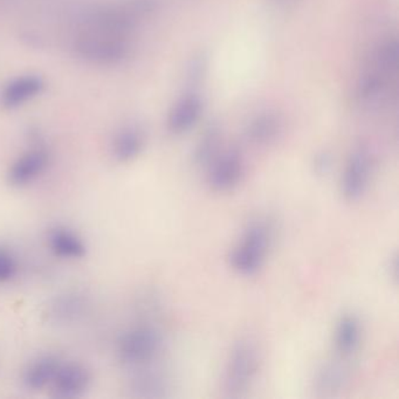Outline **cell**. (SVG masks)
Wrapping results in <instances>:
<instances>
[{"label": "cell", "mask_w": 399, "mask_h": 399, "mask_svg": "<svg viewBox=\"0 0 399 399\" xmlns=\"http://www.w3.org/2000/svg\"><path fill=\"white\" fill-rule=\"evenodd\" d=\"M207 68V60L203 54L195 56L187 67V79L192 83H198L203 79Z\"/></svg>", "instance_id": "23"}, {"label": "cell", "mask_w": 399, "mask_h": 399, "mask_svg": "<svg viewBox=\"0 0 399 399\" xmlns=\"http://www.w3.org/2000/svg\"><path fill=\"white\" fill-rule=\"evenodd\" d=\"M144 145V131L138 125H125L118 129L113 138V157L121 163H128L141 155Z\"/></svg>", "instance_id": "12"}, {"label": "cell", "mask_w": 399, "mask_h": 399, "mask_svg": "<svg viewBox=\"0 0 399 399\" xmlns=\"http://www.w3.org/2000/svg\"><path fill=\"white\" fill-rule=\"evenodd\" d=\"M46 89V80L36 73L11 78L0 88V108L14 112L39 98Z\"/></svg>", "instance_id": "6"}, {"label": "cell", "mask_w": 399, "mask_h": 399, "mask_svg": "<svg viewBox=\"0 0 399 399\" xmlns=\"http://www.w3.org/2000/svg\"><path fill=\"white\" fill-rule=\"evenodd\" d=\"M72 49L78 59L98 67L122 65L131 56L128 38L92 31L80 30L73 40Z\"/></svg>", "instance_id": "2"}, {"label": "cell", "mask_w": 399, "mask_h": 399, "mask_svg": "<svg viewBox=\"0 0 399 399\" xmlns=\"http://www.w3.org/2000/svg\"><path fill=\"white\" fill-rule=\"evenodd\" d=\"M313 170L318 176H326L333 167V157L327 151H320L313 158Z\"/></svg>", "instance_id": "24"}, {"label": "cell", "mask_w": 399, "mask_h": 399, "mask_svg": "<svg viewBox=\"0 0 399 399\" xmlns=\"http://www.w3.org/2000/svg\"><path fill=\"white\" fill-rule=\"evenodd\" d=\"M48 245L52 252L60 258L80 259L86 254L85 242L79 234L63 226L51 229Z\"/></svg>", "instance_id": "16"}, {"label": "cell", "mask_w": 399, "mask_h": 399, "mask_svg": "<svg viewBox=\"0 0 399 399\" xmlns=\"http://www.w3.org/2000/svg\"><path fill=\"white\" fill-rule=\"evenodd\" d=\"M220 141H222V131L217 125L207 127L197 143L193 150V163L197 167H205L211 164L214 158L218 156Z\"/></svg>", "instance_id": "18"}, {"label": "cell", "mask_w": 399, "mask_h": 399, "mask_svg": "<svg viewBox=\"0 0 399 399\" xmlns=\"http://www.w3.org/2000/svg\"><path fill=\"white\" fill-rule=\"evenodd\" d=\"M375 65L378 67L377 72L391 74L397 71L398 66V43L397 40H389L380 45L375 54Z\"/></svg>", "instance_id": "20"}, {"label": "cell", "mask_w": 399, "mask_h": 399, "mask_svg": "<svg viewBox=\"0 0 399 399\" xmlns=\"http://www.w3.org/2000/svg\"><path fill=\"white\" fill-rule=\"evenodd\" d=\"M61 362L59 358L52 355L38 357L28 363L23 373V384L27 389L41 390L51 386Z\"/></svg>", "instance_id": "15"}, {"label": "cell", "mask_w": 399, "mask_h": 399, "mask_svg": "<svg viewBox=\"0 0 399 399\" xmlns=\"http://www.w3.org/2000/svg\"><path fill=\"white\" fill-rule=\"evenodd\" d=\"M275 224L269 217H256L246 226L239 244L233 249L229 262L239 274L249 276L261 269L271 244L274 242Z\"/></svg>", "instance_id": "1"}, {"label": "cell", "mask_w": 399, "mask_h": 399, "mask_svg": "<svg viewBox=\"0 0 399 399\" xmlns=\"http://www.w3.org/2000/svg\"><path fill=\"white\" fill-rule=\"evenodd\" d=\"M207 183L213 191L227 192L242 182L245 165L242 154L237 149H229L217 156L209 164Z\"/></svg>", "instance_id": "8"}, {"label": "cell", "mask_w": 399, "mask_h": 399, "mask_svg": "<svg viewBox=\"0 0 399 399\" xmlns=\"http://www.w3.org/2000/svg\"><path fill=\"white\" fill-rule=\"evenodd\" d=\"M163 333L156 326L142 323L125 331L118 342L122 363L133 369L154 363L163 349Z\"/></svg>", "instance_id": "4"}, {"label": "cell", "mask_w": 399, "mask_h": 399, "mask_svg": "<svg viewBox=\"0 0 399 399\" xmlns=\"http://www.w3.org/2000/svg\"><path fill=\"white\" fill-rule=\"evenodd\" d=\"M259 351L256 343L249 338H242L233 346L229 353L223 377V391L226 397L238 398L245 395L259 371Z\"/></svg>", "instance_id": "3"}, {"label": "cell", "mask_w": 399, "mask_h": 399, "mask_svg": "<svg viewBox=\"0 0 399 399\" xmlns=\"http://www.w3.org/2000/svg\"><path fill=\"white\" fill-rule=\"evenodd\" d=\"M85 300L78 294H67L52 304L51 315L58 321H71L78 318L85 309Z\"/></svg>", "instance_id": "19"}, {"label": "cell", "mask_w": 399, "mask_h": 399, "mask_svg": "<svg viewBox=\"0 0 399 399\" xmlns=\"http://www.w3.org/2000/svg\"><path fill=\"white\" fill-rule=\"evenodd\" d=\"M347 358L329 361L322 364L315 375V390L320 395L329 396L343 389L351 377V367L346 362Z\"/></svg>", "instance_id": "11"}, {"label": "cell", "mask_w": 399, "mask_h": 399, "mask_svg": "<svg viewBox=\"0 0 399 399\" xmlns=\"http://www.w3.org/2000/svg\"><path fill=\"white\" fill-rule=\"evenodd\" d=\"M373 155L366 145L357 147L348 158L341 180V192L348 202H357L369 187L373 172Z\"/></svg>", "instance_id": "5"}, {"label": "cell", "mask_w": 399, "mask_h": 399, "mask_svg": "<svg viewBox=\"0 0 399 399\" xmlns=\"http://www.w3.org/2000/svg\"><path fill=\"white\" fill-rule=\"evenodd\" d=\"M388 267H389L390 276L397 280V275H398V269H397V267H398L397 254H393V256L390 258L389 266H388Z\"/></svg>", "instance_id": "25"}, {"label": "cell", "mask_w": 399, "mask_h": 399, "mask_svg": "<svg viewBox=\"0 0 399 399\" xmlns=\"http://www.w3.org/2000/svg\"><path fill=\"white\" fill-rule=\"evenodd\" d=\"M18 264L14 253L0 245V284H5L16 276Z\"/></svg>", "instance_id": "22"}, {"label": "cell", "mask_w": 399, "mask_h": 399, "mask_svg": "<svg viewBox=\"0 0 399 399\" xmlns=\"http://www.w3.org/2000/svg\"><path fill=\"white\" fill-rule=\"evenodd\" d=\"M49 163V151L41 144H36L28 150L24 151L11 164L10 169L7 171V182L12 187H26L46 172Z\"/></svg>", "instance_id": "7"}, {"label": "cell", "mask_w": 399, "mask_h": 399, "mask_svg": "<svg viewBox=\"0 0 399 399\" xmlns=\"http://www.w3.org/2000/svg\"><path fill=\"white\" fill-rule=\"evenodd\" d=\"M276 3L281 4V5H288V4H293L296 1V0H275Z\"/></svg>", "instance_id": "26"}, {"label": "cell", "mask_w": 399, "mask_h": 399, "mask_svg": "<svg viewBox=\"0 0 399 399\" xmlns=\"http://www.w3.org/2000/svg\"><path fill=\"white\" fill-rule=\"evenodd\" d=\"M90 375L79 363H61L51 388L53 396L58 398H76L88 390Z\"/></svg>", "instance_id": "10"}, {"label": "cell", "mask_w": 399, "mask_h": 399, "mask_svg": "<svg viewBox=\"0 0 399 399\" xmlns=\"http://www.w3.org/2000/svg\"><path fill=\"white\" fill-rule=\"evenodd\" d=\"M203 113L200 96L187 95L180 98L167 116V129L172 134H183L196 125Z\"/></svg>", "instance_id": "13"}, {"label": "cell", "mask_w": 399, "mask_h": 399, "mask_svg": "<svg viewBox=\"0 0 399 399\" xmlns=\"http://www.w3.org/2000/svg\"><path fill=\"white\" fill-rule=\"evenodd\" d=\"M130 382L133 396L138 398H164L171 391V380L167 373L154 363L138 368Z\"/></svg>", "instance_id": "9"}, {"label": "cell", "mask_w": 399, "mask_h": 399, "mask_svg": "<svg viewBox=\"0 0 399 399\" xmlns=\"http://www.w3.org/2000/svg\"><path fill=\"white\" fill-rule=\"evenodd\" d=\"M384 76L382 73H368L367 76L361 78L357 85V96L361 101H373L383 93Z\"/></svg>", "instance_id": "21"}, {"label": "cell", "mask_w": 399, "mask_h": 399, "mask_svg": "<svg viewBox=\"0 0 399 399\" xmlns=\"http://www.w3.org/2000/svg\"><path fill=\"white\" fill-rule=\"evenodd\" d=\"M362 340L361 322L355 315L346 314L337 321L335 328V351L338 357L348 358L356 353Z\"/></svg>", "instance_id": "14"}, {"label": "cell", "mask_w": 399, "mask_h": 399, "mask_svg": "<svg viewBox=\"0 0 399 399\" xmlns=\"http://www.w3.org/2000/svg\"><path fill=\"white\" fill-rule=\"evenodd\" d=\"M281 131V121L276 115L264 113L249 122L246 138L256 145H267L274 142Z\"/></svg>", "instance_id": "17"}]
</instances>
